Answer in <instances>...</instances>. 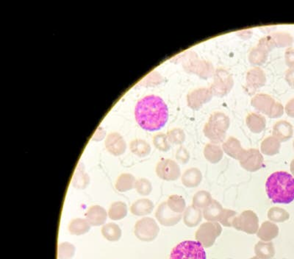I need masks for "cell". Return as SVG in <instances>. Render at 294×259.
I'll list each match as a JSON object with an SVG mask.
<instances>
[{"instance_id":"47","label":"cell","mask_w":294,"mask_h":259,"mask_svg":"<svg viewBox=\"0 0 294 259\" xmlns=\"http://www.w3.org/2000/svg\"><path fill=\"white\" fill-rule=\"evenodd\" d=\"M164 81V78L158 72H152L144 80V84L146 86H156L161 84Z\"/></svg>"},{"instance_id":"25","label":"cell","mask_w":294,"mask_h":259,"mask_svg":"<svg viewBox=\"0 0 294 259\" xmlns=\"http://www.w3.org/2000/svg\"><path fill=\"white\" fill-rule=\"evenodd\" d=\"M204 156L210 163L218 164L223 158L224 151L220 144L210 142L204 146Z\"/></svg>"},{"instance_id":"36","label":"cell","mask_w":294,"mask_h":259,"mask_svg":"<svg viewBox=\"0 0 294 259\" xmlns=\"http://www.w3.org/2000/svg\"><path fill=\"white\" fill-rule=\"evenodd\" d=\"M278 48H292L294 42V37L288 32H274L270 34Z\"/></svg>"},{"instance_id":"55","label":"cell","mask_w":294,"mask_h":259,"mask_svg":"<svg viewBox=\"0 0 294 259\" xmlns=\"http://www.w3.org/2000/svg\"><path fill=\"white\" fill-rule=\"evenodd\" d=\"M290 172H292V176H293V177L294 178V158L292 160V162H290Z\"/></svg>"},{"instance_id":"14","label":"cell","mask_w":294,"mask_h":259,"mask_svg":"<svg viewBox=\"0 0 294 259\" xmlns=\"http://www.w3.org/2000/svg\"><path fill=\"white\" fill-rule=\"evenodd\" d=\"M106 148L112 155L118 156L124 154L126 145L120 134L111 132L106 138Z\"/></svg>"},{"instance_id":"34","label":"cell","mask_w":294,"mask_h":259,"mask_svg":"<svg viewBox=\"0 0 294 259\" xmlns=\"http://www.w3.org/2000/svg\"><path fill=\"white\" fill-rule=\"evenodd\" d=\"M102 234L110 242H117L122 236V230L116 223H108L102 228Z\"/></svg>"},{"instance_id":"20","label":"cell","mask_w":294,"mask_h":259,"mask_svg":"<svg viewBox=\"0 0 294 259\" xmlns=\"http://www.w3.org/2000/svg\"><path fill=\"white\" fill-rule=\"evenodd\" d=\"M181 180L187 188H196L202 182V174L198 168H190L184 172Z\"/></svg>"},{"instance_id":"50","label":"cell","mask_w":294,"mask_h":259,"mask_svg":"<svg viewBox=\"0 0 294 259\" xmlns=\"http://www.w3.org/2000/svg\"><path fill=\"white\" fill-rule=\"evenodd\" d=\"M284 62L288 68H294V49L288 48L284 52Z\"/></svg>"},{"instance_id":"41","label":"cell","mask_w":294,"mask_h":259,"mask_svg":"<svg viewBox=\"0 0 294 259\" xmlns=\"http://www.w3.org/2000/svg\"><path fill=\"white\" fill-rule=\"evenodd\" d=\"M168 142L173 144L180 145L186 141V134L182 129L174 128L170 130L166 134Z\"/></svg>"},{"instance_id":"16","label":"cell","mask_w":294,"mask_h":259,"mask_svg":"<svg viewBox=\"0 0 294 259\" xmlns=\"http://www.w3.org/2000/svg\"><path fill=\"white\" fill-rule=\"evenodd\" d=\"M294 128L290 122L286 120L276 122L273 127V136L278 138L280 142H286L292 138Z\"/></svg>"},{"instance_id":"22","label":"cell","mask_w":294,"mask_h":259,"mask_svg":"<svg viewBox=\"0 0 294 259\" xmlns=\"http://www.w3.org/2000/svg\"><path fill=\"white\" fill-rule=\"evenodd\" d=\"M248 128L254 134H260L266 127V120L262 115L258 113H250L246 118Z\"/></svg>"},{"instance_id":"9","label":"cell","mask_w":294,"mask_h":259,"mask_svg":"<svg viewBox=\"0 0 294 259\" xmlns=\"http://www.w3.org/2000/svg\"><path fill=\"white\" fill-rule=\"evenodd\" d=\"M238 160L242 168L250 172H254L260 170L264 163L262 154L259 150L254 148L244 150Z\"/></svg>"},{"instance_id":"46","label":"cell","mask_w":294,"mask_h":259,"mask_svg":"<svg viewBox=\"0 0 294 259\" xmlns=\"http://www.w3.org/2000/svg\"><path fill=\"white\" fill-rule=\"evenodd\" d=\"M261 49L264 50L267 52L270 53L272 52L273 50L276 48V44L273 38L270 36H266L262 37L260 39L257 45Z\"/></svg>"},{"instance_id":"10","label":"cell","mask_w":294,"mask_h":259,"mask_svg":"<svg viewBox=\"0 0 294 259\" xmlns=\"http://www.w3.org/2000/svg\"><path fill=\"white\" fill-rule=\"evenodd\" d=\"M156 174L166 182L176 180L181 176V170L176 162L172 159H162L156 166Z\"/></svg>"},{"instance_id":"31","label":"cell","mask_w":294,"mask_h":259,"mask_svg":"<svg viewBox=\"0 0 294 259\" xmlns=\"http://www.w3.org/2000/svg\"><path fill=\"white\" fill-rule=\"evenodd\" d=\"M136 178L132 174L124 173L118 176L116 182V188L120 192H126L135 188Z\"/></svg>"},{"instance_id":"33","label":"cell","mask_w":294,"mask_h":259,"mask_svg":"<svg viewBox=\"0 0 294 259\" xmlns=\"http://www.w3.org/2000/svg\"><path fill=\"white\" fill-rule=\"evenodd\" d=\"M108 214L112 220H121L128 214V206L124 202L121 201L114 202L109 208Z\"/></svg>"},{"instance_id":"51","label":"cell","mask_w":294,"mask_h":259,"mask_svg":"<svg viewBox=\"0 0 294 259\" xmlns=\"http://www.w3.org/2000/svg\"><path fill=\"white\" fill-rule=\"evenodd\" d=\"M284 79L290 87L294 88V68H288L286 72Z\"/></svg>"},{"instance_id":"17","label":"cell","mask_w":294,"mask_h":259,"mask_svg":"<svg viewBox=\"0 0 294 259\" xmlns=\"http://www.w3.org/2000/svg\"><path fill=\"white\" fill-rule=\"evenodd\" d=\"M108 213L104 208L100 206H92L88 209L86 218L92 226H100L104 224Z\"/></svg>"},{"instance_id":"26","label":"cell","mask_w":294,"mask_h":259,"mask_svg":"<svg viewBox=\"0 0 294 259\" xmlns=\"http://www.w3.org/2000/svg\"><path fill=\"white\" fill-rule=\"evenodd\" d=\"M203 132H204V136L211 142V143L220 144L224 142L226 132L216 128L208 122L204 124Z\"/></svg>"},{"instance_id":"8","label":"cell","mask_w":294,"mask_h":259,"mask_svg":"<svg viewBox=\"0 0 294 259\" xmlns=\"http://www.w3.org/2000/svg\"><path fill=\"white\" fill-rule=\"evenodd\" d=\"M232 227L246 234H257L259 230V219L253 210H246L234 218Z\"/></svg>"},{"instance_id":"7","label":"cell","mask_w":294,"mask_h":259,"mask_svg":"<svg viewBox=\"0 0 294 259\" xmlns=\"http://www.w3.org/2000/svg\"><path fill=\"white\" fill-rule=\"evenodd\" d=\"M160 232L158 223L151 218H144L136 223L134 234L140 241H153L157 238Z\"/></svg>"},{"instance_id":"1","label":"cell","mask_w":294,"mask_h":259,"mask_svg":"<svg viewBox=\"0 0 294 259\" xmlns=\"http://www.w3.org/2000/svg\"><path fill=\"white\" fill-rule=\"evenodd\" d=\"M135 117L142 129L150 132L159 130L168 122V106L160 96L147 95L136 104Z\"/></svg>"},{"instance_id":"28","label":"cell","mask_w":294,"mask_h":259,"mask_svg":"<svg viewBox=\"0 0 294 259\" xmlns=\"http://www.w3.org/2000/svg\"><path fill=\"white\" fill-rule=\"evenodd\" d=\"M90 227L92 226L87 220L76 218L70 222L68 229L70 233L72 235L80 236L88 233L90 230Z\"/></svg>"},{"instance_id":"18","label":"cell","mask_w":294,"mask_h":259,"mask_svg":"<svg viewBox=\"0 0 294 259\" xmlns=\"http://www.w3.org/2000/svg\"><path fill=\"white\" fill-rule=\"evenodd\" d=\"M279 227L270 221H266L259 228L257 236L262 242H270L279 235Z\"/></svg>"},{"instance_id":"24","label":"cell","mask_w":294,"mask_h":259,"mask_svg":"<svg viewBox=\"0 0 294 259\" xmlns=\"http://www.w3.org/2000/svg\"><path fill=\"white\" fill-rule=\"evenodd\" d=\"M281 142L273 136L267 137L260 145L261 154L268 156L278 155L280 150Z\"/></svg>"},{"instance_id":"23","label":"cell","mask_w":294,"mask_h":259,"mask_svg":"<svg viewBox=\"0 0 294 259\" xmlns=\"http://www.w3.org/2000/svg\"><path fill=\"white\" fill-rule=\"evenodd\" d=\"M154 209V204L150 200L139 199L131 206V213L136 216H145L150 214Z\"/></svg>"},{"instance_id":"54","label":"cell","mask_w":294,"mask_h":259,"mask_svg":"<svg viewBox=\"0 0 294 259\" xmlns=\"http://www.w3.org/2000/svg\"><path fill=\"white\" fill-rule=\"evenodd\" d=\"M238 35L243 39H248L250 38L252 36V31L250 30H245L240 31V32H238Z\"/></svg>"},{"instance_id":"43","label":"cell","mask_w":294,"mask_h":259,"mask_svg":"<svg viewBox=\"0 0 294 259\" xmlns=\"http://www.w3.org/2000/svg\"><path fill=\"white\" fill-rule=\"evenodd\" d=\"M75 254V246L70 242L60 243L58 248L59 259H72Z\"/></svg>"},{"instance_id":"11","label":"cell","mask_w":294,"mask_h":259,"mask_svg":"<svg viewBox=\"0 0 294 259\" xmlns=\"http://www.w3.org/2000/svg\"><path fill=\"white\" fill-rule=\"evenodd\" d=\"M214 94L209 88H198L192 90L187 95V104L192 110H198L212 100Z\"/></svg>"},{"instance_id":"35","label":"cell","mask_w":294,"mask_h":259,"mask_svg":"<svg viewBox=\"0 0 294 259\" xmlns=\"http://www.w3.org/2000/svg\"><path fill=\"white\" fill-rule=\"evenodd\" d=\"M130 148L132 154L139 157H145L151 152L150 144L143 140H132L130 144Z\"/></svg>"},{"instance_id":"48","label":"cell","mask_w":294,"mask_h":259,"mask_svg":"<svg viewBox=\"0 0 294 259\" xmlns=\"http://www.w3.org/2000/svg\"><path fill=\"white\" fill-rule=\"evenodd\" d=\"M284 108L283 107L282 104L279 102H275L274 104L273 108L270 110V114L268 116L270 118H280L284 114Z\"/></svg>"},{"instance_id":"40","label":"cell","mask_w":294,"mask_h":259,"mask_svg":"<svg viewBox=\"0 0 294 259\" xmlns=\"http://www.w3.org/2000/svg\"><path fill=\"white\" fill-rule=\"evenodd\" d=\"M212 201V196L208 192L202 190V191H198L194 196L193 206L200 209H204V208L208 206Z\"/></svg>"},{"instance_id":"57","label":"cell","mask_w":294,"mask_h":259,"mask_svg":"<svg viewBox=\"0 0 294 259\" xmlns=\"http://www.w3.org/2000/svg\"><path fill=\"white\" fill-rule=\"evenodd\" d=\"M293 148H294V142H293Z\"/></svg>"},{"instance_id":"5","label":"cell","mask_w":294,"mask_h":259,"mask_svg":"<svg viewBox=\"0 0 294 259\" xmlns=\"http://www.w3.org/2000/svg\"><path fill=\"white\" fill-rule=\"evenodd\" d=\"M234 80L230 73L225 68H218L216 70L214 76V82L210 86L214 96L223 98L232 91Z\"/></svg>"},{"instance_id":"53","label":"cell","mask_w":294,"mask_h":259,"mask_svg":"<svg viewBox=\"0 0 294 259\" xmlns=\"http://www.w3.org/2000/svg\"><path fill=\"white\" fill-rule=\"evenodd\" d=\"M104 136H106V131L102 128L100 127L96 130V132L94 134L92 140H94V141H101L104 138Z\"/></svg>"},{"instance_id":"3","label":"cell","mask_w":294,"mask_h":259,"mask_svg":"<svg viewBox=\"0 0 294 259\" xmlns=\"http://www.w3.org/2000/svg\"><path fill=\"white\" fill-rule=\"evenodd\" d=\"M178 63L182 64L184 71L196 74L203 80L214 77L215 68L214 64L208 60H202L193 51H187L178 56Z\"/></svg>"},{"instance_id":"37","label":"cell","mask_w":294,"mask_h":259,"mask_svg":"<svg viewBox=\"0 0 294 259\" xmlns=\"http://www.w3.org/2000/svg\"><path fill=\"white\" fill-rule=\"evenodd\" d=\"M166 204L168 208L174 213L182 214L186 209V200L180 195H171L167 200Z\"/></svg>"},{"instance_id":"27","label":"cell","mask_w":294,"mask_h":259,"mask_svg":"<svg viewBox=\"0 0 294 259\" xmlns=\"http://www.w3.org/2000/svg\"><path fill=\"white\" fill-rule=\"evenodd\" d=\"M208 122L215 127L216 128L224 131V132H226L230 126V120L229 116H226L225 114L222 113V112H214L210 116Z\"/></svg>"},{"instance_id":"56","label":"cell","mask_w":294,"mask_h":259,"mask_svg":"<svg viewBox=\"0 0 294 259\" xmlns=\"http://www.w3.org/2000/svg\"><path fill=\"white\" fill-rule=\"evenodd\" d=\"M250 259H261V258H259V257H258V256H254V257H252V258H250Z\"/></svg>"},{"instance_id":"21","label":"cell","mask_w":294,"mask_h":259,"mask_svg":"<svg viewBox=\"0 0 294 259\" xmlns=\"http://www.w3.org/2000/svg\"><path fill=\"white\" fill-rule=\"evenodd\" d=\"M203 214L201 209L194 206L193 205L186 208L182 218L184 222L187 227L194 228L198 226L202 220Z\"/></svg>"},{"instance_id":"2","label":"cell","mask_w":294,"mask_h":259,"mask_svg":"<svg viewBox=\"0 0 294 259\" xmlns=\"http://www.w3.org/2000/svg\"><path fill=\"white\" fill-rule=\"evenodd\" d=\"M266 191L274 204H289L294 200V178L287 172H275L267 179Z\"/></svg>"},{"instance_id":"32","label":"cell","mask_w":294,"mask_h":259,"mask_svg":"<svg viewBox=\"0 0 294 259\" xmlns=\"http://www.w3.org/2000/svg\"><path fill=\"white\" fill-rule=\"evenodd\" d=\"M256 256L261 259H270L275 256V248L273 243L259 242L254 246Z\"/></svg>"},{"instance_id":"15","label":"cell","mask_w":294,"mask_h":259,"mask_svg":"<svg viewBox=\"0 0 294 259\" xmlns=\"http://www.w3.org/2000/svg\"><path fill=\"white\" fill-rule=\"evenodd\" d=\"M276 101L270 95L266 94H258L253 96L251 104L260 113L268 116Z\"/></svg>"},{"instance_id":"38","label":"cell","mask_w":294,"mask_h":259,"mask_svg":"<svg viewBox=\"0 0 294 259\" xmlns=\"http://www.w3.org/2000/svg\"><path fill=\"white\" fill-rule=\"evenodd\" d=\"M268 218L272 222H284L288 220L290 214L282 208L272 207L268 210Z\"/></svg>"},{"instance_id":"29","label":"cell","mask_w":294,"mask_h":259,"mask_svg":"<svg viewBox=\"0 0 294 259\" xmlns=\"http://www.w3.org/2000/svg\"><path fill=\"white\" fill-rule=\"evenodd\" d=\"M223 209V207L218 201L212 200L208 206L204 208L203 210V218L208 222H218Z\"/></svg>"},{"instance_id":"45","label":"cell","mask_w":294,"mask_h":259,"mask_svg":"<svg viewBox=\"0 0 294 259\" xmlns=\"http://www.w3.org/2000/svg\"><path fill=\"white\" fill-rule=\"evenodd\" d=\"M136 191L142 196H147L152 191V185L146 178H139L135 184Z\"/></svg>"},{"instance_id":"13","label":"cell","mask_w":294,"mask_h":259,"mask_svg":"<svg viewBox=\"0 0 294 259\" xmlns=\"http://www.w3.org/2000/svg\"><path fill=\"white\" fill-rule=\"evenodd\" d=\"M156 218L160 224L166 227H171L176 226L180 222L182 214L172 212L167 206L166 202H164L158 207L156 212Z\"/></svg>"},{"instance_id":"42","label":"cell","mask_w":294,"mask_h":259,"mask_svg":"<svg viewBox=\"0 0 294 259\" xmlns=\"http://www.w3.org/2000/svg\"><path fill=\"white\" fill-rule=\"evenodd\" d=\"M152 141L154 146L162 152H167L171 148V144L168 142L167 136L162 132H159V134L154 135Z\"/></svg>"},{"instance_id":"6","label":"cell","mask_w":294,"mask_h":259,"mask_svg":"<svg viewBox=\"0 0 294 259\" xmlns=\"http://www.w3.org/2000/svg\"><path fill=\"white\" fill-rule=\"evenodd\" d=\"M222 232V228L220 223L208 222L200 226L195 234V238L204 248H209L214 246Z\"/></svg>"},{"instance_id":"44","label":"cell","mask_w":294,"mask_h":259,"mask_svg":"<svg viewBox=\"0 0 294 259\" xmlns=\"http://www.w3.org/2000/svg\"><path fill=\"white\" fill-rule=\"evenodd\" d=\"M237 213L230 209H223L220 214L218 222L224 227H232V222L237 216Z\"/></svg>"},{"instance_id":"49","label":"cell","mask_w":294,"mask_h":259,"mask_svg":"<svg viewBox=\"0 0 294 259\" xmlns=\"http://www.w3.org/2000/svg\"><path fill=\"white\" fill-rule=\"evenodd\" d=\"M176 158L178 162H180L182 164H186L190 160V154L184 146H180L176 150Z\"/></svg>"},{"instance_id":"4","label":"cell","mask_w":294,"mask_h":259,"mask_svg":"<svg viewBox=\"0 0 294 259\" xmlns=\"http://www.w3.org/2000/svg\"><path fill=\"white\" fill-rule=\"evenodd\" d=\"M170 259H206V252L200 242L188 240L174 248Z\"/></svg>"},{"instance_id":"19","label":"cell","mask_w":294,"mask_h":259,"mask_svg":"<svg viewBox=\"0 0 294 259\" xmlns=\"http://www.w3.org/2000/svg\"><path fill=\"white\" fill-rule=\"evenodd\" d=\"M222 148L225 154L236 160H239L244 151V149L242 148L240 142L233 136L229 137L222 144Z\"/></svg>"},{"instance_id":"52","label":"cell","mask_w":294,"mask_h":259,"mask_svg":"<svg viewBox=\"0 0 294 259\" xmlns=\"http://www.w3.org/2000/svg\"><path fill=\"white\" fill-rule=\"evenodd\" d=\"M286 114L290 118H294V98L290 100L284 106Z\"/></svg>"},{"instance_id":"30","label":"cell","mask_w":294,"mask_h":259,"mask_svg":"<svg viewBox=\"0 0 294 259\" xmlns=\"http://www.w3.org/2000/svg\"><path fill=\"white\" fill-rule=\"evenodd\" d=\"M268 53L259 46H256L252 48L248 53V62L254 67H259L264 65L268 59Z\"/></svg>"},{"instance_id":"39","label":"cell","mask_w":294,"mask_h":259,"mask_svg":"<svg viewBox=\"0 0 294 259\" xmlns=\"http://www.w3.org/2000/svg\"><path fill=\"white\" fill-rule=\"evenodd\" d=\"M90 182L88 174H86L82 168H78L74 174L72 184L74 188L84 190Z\"/></svg>"},{"instance_id":"12","label":"cell","mask_w":294,"mask_h":259,"mask_svg":"<svg viewBox=\"0 0 294 259\" xmlns=\"http://www.w3.org/2000/svg\"><path fill=\"white\" fill-rule=\"evenodd\" d=\"M246 90L248 94L254 93L266 84V74L260 67H253L246 76Z\"/></svg>"}]
</instances>
